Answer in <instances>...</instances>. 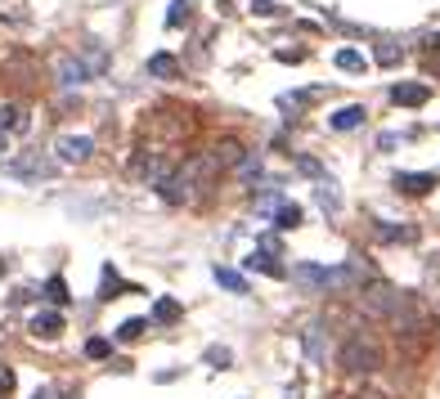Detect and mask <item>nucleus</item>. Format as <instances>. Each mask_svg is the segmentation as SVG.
Instances as JSON below:
<instances>
[{"label": "nucleus", "instance_id": "obj_10", "mask_svg": "<svg viewBox=\"0 0 440 399\" xmlns=\"http://www.w3.org/2000/svg\"><path fill=\"white\" fill-rule=\"evenodd\" d=\"M301 346H305V359H310V364H323V323H310V328L301 332Z\"/></svg>", "mask_w": 440, "mask_h": 399}, {"label": "nucleus", "instance_id": "obj_12", "mask_svg": "<svg viewBox=\"0 0 440 399\" xmlns=\"http://www.w3.org/2000/svg\"><path fill=\"white\" fill-rule=\"evenodd\" d=\"M59 81L63 85H85L90 81V68L81 59H59Z\"/></svg>", "mask_w": 440, "mask_h": 399}, {"label": "nucleus", "instance_id": "obj_30", "mask_svg": "<svg viewBox=\"0 0 440 399\" xmlns=\"http://www.w3.org/2000/svg\"><path fill=\"white\" fill-rule=\"evenodd\" d=\"M252 14L270 18V14H279V5H274V0H252Z\"/></svg>", "mask_w": 440, "mask_h": 399}, {"label": "nucleus", "instance_id": "obj_9", "mask_svg": "<svg viewBox=\"0 0 440 399\" xmlns=\"http://www.w3.org/2000/svg\"><path fill=\"white\" fill-rule=\"evenodd\" d=\"M364 117H369L364 103H346L341 112H332V117H328V126L332 130H355V126H364Z\"/></svg>", "mask_w": 440, "mask_h": 399}, {"label": "nucleus", "instance_id": "obj_7", "mask_svg": "<svg viewBox=\"0 0 440 399\" xmlns=\"http://www.w3.org/2000/svg\"><path fill=\"white\" fill-rule=\"evenodd\" d=\"M94 139L90 135H63L59 139V161H90Z\"/></svg>", "mask_w": 440, "mask_h": 399}, {"label": "nucleus", "instance_id": "obj_27", "mask_svg": "<svg viewBox=\"0 0 440 399\" xmlns=\"http://www.w3.org/2000/svg\"><path fill=\"white\" fill-rule=\"evenodd\" d=\"M45 296H50V301H54V305H63V301H68V283H63V278H59V274H54V278H50V283H45Z\"/></svg>", "mask_w": 440, "mask_h": 399}, {"label": "nucleus", "instance_id": "obj_35", "mask_svg": "<svg viewBox=\"0 0 440 399\" xmlns=\"http://www.w3.org/2000/svg\"><path fill=\"white\" fill-rule=\"evenodd\" d=\"M32 399H59V395H54V391H36Z\"/></svg>", "mask_w": 440, "mask_h": 399}, {"label": "nucleus", "instance_id": "obj_33", "mask_svg": "<svg viewBox=\"0 0 440 399\" xmlns=\"http://www.w3.org/2000/svg\"><path fill=\"white\" fill-rule=\"evenodd\" d=\"M279 59H283V63H301L305 50H279Z\"/></svg>", "mask_w": 440, "mask_h": 399}, {"label": "nucleus", "instance_id": "obj_3", "mask_svg": "<svg viewBox=\"0 0 440 399\" xmlns=\"http://www.w3.org/2000/svg\"><path fill=\"white\" fill-rule=\"evenodd\" d=\"M341 364L350 368V373H373L378 368V346L364 337H350L346 346H341Z\"/></svg>", "mask_w": 440, "mask_h": 399}, {"label": "nucleus", "instance_id": "obj_14", "mask_svg": "<svg viewBox=\"0 0 440 399\" xmlns=\"http://www.w3.org/2000/svg\"><path fill=\"white\" fill-rule=\"evenodd\" d=\"M149 77H162V81L180 77V63H176V54H153V59H149Z\"/></svg>", "mask_w": 440, "mask_h": 399}, {"label": "nucleus", "instance_id": "obj_28", "mask_svg": "<svg viewBox=\"0 0 440 399\" xmlns=\"http://www.w3.org/2000/svg\"><path fill=\"white\" fill-rule=\"evenodd\" d=\"M85 355H90V359H108V355H112V341L90 337V341H85Z\"/></svg>", "mask_w": 440, "mask_h": 399}, {"label": "nucleus", "instance_id": "obj_21", "mask_svg": "<svg viewBox=\"0 0 440 399\" xmlns=\"http://www.w3.org/2000/svg\"><path fill=\"white\" fill-rule=\"evenodd\" d=\"M212 161H216V166H234V161H243V148H238L234 139H225V144H216Z\"/></svg>", "mask_w": 440, "mask_h": 399}, {"label": "nucleus", "instance_id": "obj_16", "mask_svg": "<svg viewBox=\"0 0 440 399\" xmlns=\"http://www.w3.org/2000/svg\"><path fill=\"white\" fill-rule=\"evenodd\" d=\"M274 224H279V229H296V224H301V206H296V202H279V206H274Z\"/></svg>", "mask_w": 440, "mask_h": 399}, {"label": "nucleus", "instance_id": "obj_8", "mask_svg": "<svg viewBox=\"0 0 440 399\" xmlns=\"http://www.w3.org/2000/svg\"><path fill=\"white\" fill-rule=\"evenodd\" d=\"M391 99H396L400 108H423V103L432 99V90H427V85H418V81H400L396 90H391Z\"/></svg>", "mask_w": 440, "mask_h": 399}, {"label": "nucleus", "instance_id": "obj_1", "mask_svg": "<svg viewBox=\"0 0 440 399\" xmlns=\"http://www.w3.org/2000/svg\"><path fill=\"white\" fill-rule=\"evenodd\" d=\"M364 314L369 319H382L387 328H423L427 310L414 292H400V287H387V283H373L364 292Z\"/></svg>", "mask_w": 440, "mask_h": 399}, {"label": "nucleus", "instance_id": "obj_15", "mask_svg": "<svg viewBox=\"0 0 440 399\" xmlns=\"http://www.w3.org/2000/svg\"><path fill=\"white\" fill-rule=\"evenodd\" d=\"M216 283H220V287H225V292H238V296H243V292H247V278H243V274H238V269H229V265H216Z\"/></svg>", "mask_w": 440, "mask_h": 399}, {"label": "nucleus", "instance_id": "obj_32", "mask_svg": "<svg viewBox=\"0 0 440 399\" xmlns=\"http://www.w3.org/2000/svg\"><path fill=\"white\" fill-rule=\"evenodd\" d=\"M14 391V373H9V368H0V395H9Z\"/></svg>", "mask_w": 440, "mask_h": 399}, {"label": "nucleus", "instance_id": "obj_5", "mask_svg": "<svg viewBox=\"0 0 440 399\" xmlns=\"http://www.w3.org/2000/svg\"><path fill=\"white\" fill-rule=\"evenodd\" d=\"M27 332H32L36 341H54L63 332V314H59V310H36L32 323H27Z\"/></svg>", "mask_w": 440, "mask_h": 399}, {"label": "nucleus", "instance_id": "obj_11", "mask_svg": "<svg viewBox=\"0 0 440 399\" xmlns=\"http://www.w3.org/2000/svg\"><path fill=\"white\" fill-rule=\"evenodd\" d=\"M27 126H32V117H27L23 108H14V103H5V108H0V135H9V130H14V135H23Z\"/></svg>", "mask_w": 440, "mask_h": 399}, {"label": "nucleus", "instance_id": "obj_24", "mask_svg": "<svg viewBox=\"0 0 440 399\" xmlns=\"http://www.w3.org/2000/svg\"><path fill=\"white\" fill-rule=\"evenodd\" d=\"M378 233L387 242H414L418 238V229H409V224H400V229H396V224H378Z\"/></svg>", "mask_w": 440, "mask_h": 399}, {"label": "nucleus", "instance_id": "obj_4", "mask_svg": "<svg viewBox=\"0 0 440 399\" xmlns=\"http://www.w3.org/2000/svg\"><path fill=\"white\" fill-rule=\"evenodd\" d=\"M391 184H396L405 197H423V193H432V188H436V175H427V170H400Z\"/></svg>", "mask_w": 440, "mask_h": 399}, {"label": "nucleus", "instance_id": "obj_22", "mask_svg": "<svg viewBox=\"0 0 440 399\" xmlns=\"http://www.w3.org/2000/svg\"><path fill=\"white\" fill-rule=\"evenodd\" d=\"M149 328H153V319H126V323L117 328V341H139Z\"/></svg>", "mask_w": 440, "mask_h": 399}, {"label": "nucleus", "instance_id": "obj_36", "mask_svg": "<svg viewBox=\"0 0 440 399\" xmlns=\"http://www.w3.org/2000/svg\"><path fill=\"white\" fill-rule=\"evenodd\" d=\"M427 45H432V50H440V32H436V36H427Z\"/></svg>", "mask_w": 440, "mask_h": 399}, {"label": "nucleus", "instance_id": "obj_20", "mask_svg": "<svg viewBox=\"0 0 440 399\" xmlns=\"http://www.w3.org/2000/svg\"><path fill=\"white\" fill-rule=\"evenodd\" d=\"M176 319H180V301H171V296L153 301V323H176Z\"/></svg>", "mask_w": 440, "mask_h": 399}, {"label": "nucleus", "instance_id": "obj_34", "mask_svg": "<svg viewBox=\"0 0 440 399\" xmlns=\"http://www.w3.org/2000/svg\"><path fill=\"white\" fill-rule=\"evenodd\" d=\"M396 144H400V135H396V130H387V135L378 139V148H396Z\"/></svg>", "mask_w": 440, "mask_h": 399}, {"label": "nucleus", "instance_id": "obj_29", "mask_svg": "<svg viewBox=\"0 0 440 399\" xmlns=\"http://www.w3.org/2000/svg\"><path fill=\"white\" fill-rule=\"evenodd\" d=\"M427 283H432V296H436V305H440V256L427 265Z\"/></svg>", "mask_w": 440, "mask_h": 399}, {"label": "nucleus", "instance_id": "obj_6", "mask_svg": "<svg viewBox=\"0 0 440 399\" xmlns=\"http://www.w3.org/2000/svg\"><path fill=\"white\" fill-rule=\"evenodd\" d=\"M292 278L301 283V287H314V292H332V269H323V265H296Z\"/></svg>", "mask_w": 440, "mask_h": 399}, {"label": "nucleus", "instance_id": "obj_37", "mask_svg": "<svg viewBox=\"0 0 440 399\" xmlns=\"http://www.w3.org/2000/svg\"><path fill=\"white\" fill-rule=\"evenodd\" d=\"M0 274H5V260H0Z\"/></svg>", "mask_w": 440, "mask_h": 399}, {"label": "nucleus", "instance_id": "obj_31", "mask_svg": "<svg viewBox=\"0 0 440 399\" xmlns=\"http://www.w3.org/2000/svg\"><path fill=\"white\" fill-rule=\"evenodd\" d=\"M296 166H301V170H305V175H314V179H323V170H319V161H314V157H301V161H296Z\"/></svg>", "mask_w": 440, "mask_h": 399}, {"label": "nucleus", "instance_id": "obj_18", "mask_svg": "<svg viewBox=\"0 0 440 399\" xmlns=\"http://www.w3.org/2000/svg\"><path fill=\"white\" fill-rule=\"evenodd\" d=\"M247 269H261V274H270V278H288V269H283L279 260H270V256H247Z\"/></svg>", "mask_w": 440, "mask_h": 399}, {"label": "nucleus", "instance_id": "obj_2", "mask_svg": "<svg viewBox=\"0 0 440 399\" xmlns=\"http://www.w3.org/2000/svg\"><path fill=\"white\" fill-rule=\"evenodd\" d=\"M54 166H59V161L45 157L41 148H32V153L9 157V161H5V170H9V175H18V179H50V175H54Z\"/></svg>", "mask_w": 440, "mask_h": 399}, {"label": "nucleus", "instance_id": "obj_23", "mask_svg": "<svg viewBox=\"0 0 440 399\" xmlns=\"http://www.w3.org/2000/svg\"><path fill=\"white\" fill-rule=\"evenodd\" d=\"M337 68H341V72H364L369 59H364L359 50H337Z\"/></svg>", "mask_w": 440, "mask_h": 399}, {"label": "nucleus", "instance_id": "obj_25", "mask_svg": "<svg viewBox=\"0 0 440 399\" xmlns=\"http://www.w3.org/2000/svg\"><path fill=\"white\" fill-rule=\"evenodd\" d=\"M189 14H194V5H189V0H171V9H167V27L189 23Z\"/></svg>", "mask_w": 440, "mask_h": 399}, {"label": "nucleus", "instance_id": "obj_13", "mask_svg": "<svg viewBox=\"0 0 440 399\" xmlns=\"http://www.w3.org/2000/svg\"><path fill=\"white\" fill-rule=\"evenodd\" d=\"M314 202H319L328 215H337V211H341V193L332 188V179H319V184H314Z\"/></svg>", "mask_w": 440, "mask_h": 399}, {"label": "nucleus", "instance_id": "obj_26", "mask_svg": "<svg viewBox=\"0 0 440 399\" xmlns=\"http://www.w3.org/2000/svg\"><path fill=\"white\" fill-rule=\"evenodd\" d=\"M207 364H212V368H229V364H234V350H229V346H212V350H207Z\"/></svg>", "mask_w": 440, "mask_h": 399}, {"label": "nucleus", "instance_id": "obj_19", "mask_svg": "<svg viewBox=\"0 0 440 399\" xmlns=\"http://www.w3.org/2000/svg\"><path fill=\"white\" fill-rule=\"evenodd\" d=\"M373 59H378L382 68H396V63L405 59V50H400L396 41H378V50H373Z\"/></svg>", "mask_w": 440, "mask_h": 399}, {"label": "nucleus", "instance_id": "obj_17", "mask_svg": "<svg viewBox=\"0 0 440 399\" xmlns=\"http://www.w3.org/2000/svg\"><path fill=\"white\" fill-rule=\"evenodd\" d=\"M121 292H130V287L117 278V269L108 265V269H103V283H99V301H112V296H121Z\"/></svg>", "mask_w": 440, "mask_h": 399}]
</instances>
